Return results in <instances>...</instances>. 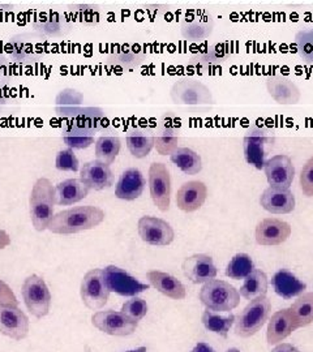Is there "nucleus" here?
<instances>
[{"label":"nucleus","instance_id":"1","mask_svg":"<svg viewBox=\"0 0 313 352\" xmlns=\"http://www.w3.org/2000/svg\"><path fill=\"white\" fill-rule=\"evenodd\" d=\"M105 221V212L98 206H75L54 215L49 231L58 235H74L93 230Z\"/></svg>","mask_w":313,"mask_h":352},{"label":"nucleus","instance_id":"2","mask_svg":"<svg viewBox=\"0 0 313 352\" xmlns=\"http://www.w3.org/2000/svg\"><path fill=\"white\" fill-rule=\"evenodd\" d=\"M56 205V190L47 177H39L29 197V209L33 227L42 232L49 228Z\"/></svg>","mask_w":313,"mask_h":352},{"label":"nucleus","instance_id":"3","mask_svg":"<svg viewBox=\"0 0 313 352\" xmlns=\"http://www.w3.org/2000/svg\"><path fill=\"white\" fill-rule=\"evenodd\" d=\"M199 298L206 309L218 314H227L235 309L240 302L238 289L219 279H213L205 283L200 289Z\"/></svg>","mask_w":313,"mask_h":352},{"label":"nucleus","instance_id":"4","mask_svg":"<svg viewBox=\"0 0 313 352\" xmlns=\"http://www.w3.org/2000/svg\"><path fill=\"white\" fill-rule=\"evenodd\" d=\"M170 98L179 106L214 104L212 89L195 77L177 78L170 89Z\"/></svg>","mask_w":313,"mask_h":352},{"label":"nucleus","instance_id":"5","mask_svg":"<svg viewBox=\"0 0 313 352\" xmlns=\"http://www.w3.org/2000/svg\"><path fill=\"white\" fill-rule=\"evenodd\" d=\"M274 142L273 132L266 126L253 124L248 126L243 139V151L246 162L256 170H263L265 157Z\"/></svg>","mask_w":313,"mask_h":352},{"label":"nucleus","instance_id":"6","mask_svg":"<svg viewBox=\"0 0 313 352\" xmlns=\"http://www.w3.org/2000/svg\"><path fill=\"white\" fill-rule=\"evenodd\" d=\"M272 311V302L263 296L250 302L235 320V334L241 338L255 336L268 321Z\"/></svg>","mask_w":313,"mask_h":352},{"label":"nucleus","instance_id":"7","mask_svg":"<svg viewBox=\"0 0 313 352\" xmlns=\"http://www.w3.org/2000/svg\"><path fill=\"white\" fill-rule=\"evenodd\" d=\"M21 294L26 308L32 315L37 318L49 315L51 292L43 278L39 277L37 274L29 276L23 283Z\"/></svg>","mask_w":313,"mask_h":352},{"label":"nucleus","instance_id":"8","mask_svg":"<svg viewBox=\"0 0 313 352\" xmlns=\"http://www.w3.org/2000/svg\"><path fill=\"white\" fill-rule=\"evenodd\" d=\"M182 119L174 113H163L154 128V148L160 155H171L179 148Z\"/></svg>","mask_w":313,"mask_h":352},{"label":"nucleus","instance_id":"9","mask_svg":"<svg viewBox=\"0 0 313 352\" xmlns=\"http://www.w3.org/2000/svg\"><path fill=\"white\" fill-rule=\"evenodd\" d=\"M80 295L89 309L97 311L106 305L110 298V289L107 287L102 269H91L84 276Z\"/></svg>","mask_w":313,"mask_h":352},{"label":"nucleus","instance_id":"10","mask_svg":"<svg viewBox=\"0 0 313 352\" xmlns=\"http://www.w3.org/2000/svg\"><path fill=\"white\" fill-rule=\"evenodd\" d=\"M148 182L151 200L162 213H166L171 204V175L167 166L161 162L151 164Z\"/></svg>","mask_w":313,"mask_h":352},{"label":"nucleus","instance_id":"11","mask_svg":"<svg viewBox=\"0 0 313 352\" xmlns=\"http://www.w3.org/2000/svg\"><path fill=\"white\" fill-rule=\"evenodd\" d=\"M138 231L144 243L154 247L170 245L175 239V231L167 221L151 215L138 219Z\"/></svg>","mask_w":313,"mask_h":352},{"label":"nucleus","instance_id":"12","mask_svg":"<svg viewBox=\"0 0 313 352\" xmlns=\"http://www.w3.org/2000/svg\"><path fill=\"white\" fill-rule=\"evenodd\" d=\"M91 324L102 333L115 337L132 336L136 331L138 325L136 321H132L122 312H116L113 309L100 311L94 314L91 316Z\"/></svg>","mask_w":313,"mask_h":352},{"label":"nucleus","instance_id":"13","mask_svg":"<svg viewBox=\"0 0 313 352\" xmlns=\"http://www.w3.org/2000/svg\"><path fill=\"white\" fill-rule=\"evenodd\" d=\"M234 56V51L226 43H213L199 52H195L189 60L188 67L199 72H209L230 60Z\"/></svg>","mask_w":313,"mask_h":352},{"label":"nucleus","instance_id":"14","mask_svg":"<svg viewBox=\"0 0 313 352\" xmlns=\"http://www.w3.org/2000/svg\"><path fill=\"white\" fill-rule=\"evenodd\" d=\"M105 279L110 292H115L120 296H138V294L149 289L147 283L140 282L138 278L131 276L125 269L110 265L103 269Z\"/></svg>","mask_w":313,"mask_h":352},{"label":"nucleus","instance_id":"15","mask_svg":"<svg viewBox=\"0 0 313 352\" xmlns=\"http://www.w3.org/2000/svg\"><path fill=\"white\" fill-rule=\"evenodd\" d=\"M263 170L270 187L290 189L292 186L295 167L286 154H277L266 160Z\"/></svg>","mask_w":313,"mask_h":352},{"label":"nucleus","instance_id":"16","mask_svg":"<svg viewBox=\"0 0 313 352\" xmlns=\"http://www.w3.org/2000/svg\"><path fill=\"white\" fill-rule=\"evenodd\" d=\"M0 334L14 340H24L29 334V318L13 305L0 304Z\"/></svg>","mask_w":313,"mask_h":352},{"label":"nucleus","instance_id":"17","mask_svg":"<svg viewBox=\"0 0 313 352\" xmlns=\"http://www.w3.org/2000/svg\"><path fill=\"white\" fill-rule=\"evenodd\" d=\"M265 87L268 90V94L278 104L292 106V104H298L301 102V89L288 76L281 75V74L269 76L266 78Z\"/></svg>","mask_w":313,"mask_h":352},{"label":"nucleus","instance_id":"18","mask_svg":"<svg viewBox=\"0 0 313 352\" xmlns=\"http://www.w3.org/2000/svg\"><path fill=\"white\" fill-rule=\"evenodd\" d=\"M182 270L184 277L195 285H205L215 279L218 274L213 258L204 253H196L187 257L182 264Z\"/></svg>","mask_w":313,"mask_h":352},{"label":"nucleus","instance_id":"19","mask_svg":"<svg viewBox=\"0 0 313 352\" xmlns=\"http://www.w3.org/2000/svg\"><path fill=\"white\" fill-rule=\"evenodd\" d=\"M291 226L278 218H265L256 226L255 238L259 245L274 247L281 245L291 236Z\"/></svg>","mask_w":313,"mask_h":352},{"label":"nucleus","instance_id":"20","mask_svg":"<svg viewBox=\"0 0 313 352\" xmlns=\"http://www.w3.org/2000/svg\"><path fill=\"white\" fill-rule=\"evenodd\" d=\"M208 197V187L199 180L184 183L176 193V206L184 213L200 210Z\"/></svg>","mask_w":313,"mask_h":352},{"label":"nucleus","instance_id":"21","mask_svg":"<svg viewBox=\"0 0 313 352\" xmlns=\"http://www.w3.org/2000/svg\"><path fill=\"white\" fill-rule=\"evenodd\" d=\"M90 190H103L113 187L115 176L109 164L90 161L80 167L78 177Z\"/></svg>","mask_w":313,"mask_h":352},{"label":"nucleus","instance_id":"22","mask_svg":"<svg viewBox=\"0 0 313 352\" xmlns=\"http://www.w3.org/2000/svg\"><path fill=\"white\" fill-rule=\"evenodd\" d=\"M213 16L209 13L199 12L191 14L180 23L182 37L187 42H200L213 34Z\"/></svg>","mask_w":313,"mask_h":352},{"label":"nucleus","instance_id":"23","mask_svg":"<svg viewBox=\"0 0 313 352\" xmlns=\"http://www.w3.org/2000/svg\"><path fill=\"white\" fill-rule=\"evenodd\" d=\"M299 329L298 321L295 318V315L292 314L291 308L278 311L274 315L272 316L269 325H268V331H266V340L269 344H278L282 340H286L295 331Z\"/></svg>","mask_w":313,"mask_h":352},{"label":"nucleus","instance_id":"24","mask_svg":"<svg viewBox=\"0 0 313 352\" xmlns=\"http://www.w3.org/2000/svg\"><path fill=\"white\" fill-rule=\"evenodd\" d=\"M145 186H147L145 177L138 168L135 167L127 168L122 173V175L116 183L115 196L119 200L135 201L142 195Z\"/></svg>","mask_w":313,"mask_h":352},{"label":"nucleus","instance_id":"25","mask_svg":"<svg viewBox=\"0 0 313 352\" xmlns=\"http://www.w3.org/2000/svg\"><path fill=\"white\" fill-rule=\"evenodd\" d=\"M295 196L290 189L268 187L260 197V205L272 214H288L295 209Z\"/></svg>","mask_w":313,"mask_h":352},{"label":"nucleus","instance_id":"26","mask_svg":"<svg viewBox=\"0 0 313 352\" xmlns=\"http://www.w3.org/2000/svg\"><path fill=\"white\" fill-rule=\"evenodd\" d=\"M125 142L129 153L135 158L142 160L148 157L154 148V129L145 126H131L127 131Z\"/></svg>","mask_w":313,"mask_h":352},{"label":"nucleus","instance_id":"27","mask_svg":"<svg viewBox=\"0 0 313 352\" xmlns=\"http://www.w3.org/2000/svg\"><path fill=\"white\" fill-rule=\"evenodd\" d=\"M147 278L151 287H154L164 296L174 300L186 299L187 296L186 286L174 276L161 270H151L147 273Z\"/></svg>","mask_w":313,"mask_h":352},{"label":"nucleus","instance_id":"28","mask_svg":"<svg viewBox=\"0 0 313 352\" xmlns=\"http://www.w3.org/2000/svg\"><path fill=\"white\" fill-rule=\"evenodd\" d=\"M272 286L277 295L283 299H292L295 296H301L307 289V285L286 269H281L277 272L272 278Z\"/></svg>","mask_w":313,"mask_h":352},{"label":"nucleus","instance_id":"29","mask_svg":"<svg viewBox=\"0 0 313 352\" xmlns=\"http://www.w3.org/2000/svg\"><path fill=\"white\" fill-rule=\"evenodd\" d=\"M56 205L68 206L83 201L88 197L90 189L80 179H67L61 182L56 187Z\"/></svg>","mask_w":313,"mask_h":352},{"label":"nucleus","instance_id":"30","mask_svg":"<svg viewBox=\"0 0 313 352\" xmlns=\"http://www.w3.org/2000/svg\"><path fill=\"white\" fill-rule=\"evenodd\" d=\"M268 287H269L268 276L263 273V270L255 269L250 276L244 279V283L240 287L239 294L244 299L252 302L255 299L266 296Z\"/></svg>","mask_w":313,"mask_h":352},{"label":"nucleus","instance_id":"31","mask_svg":"<svg viewBox=\"0 0 313 352\" xmlns=\"http://www.w3.org/2000/svg\"><path fill=\"white\" fill-rule=\"evenodd\" d=\"M171 162L186 175H197L202 170L200 154L189 148H177L171 155Z\"/></svg>","mask_w":313,"mask_h":352},{"label":"nucleus","instance_id":"32","mask_svg":"<svg viewBox=\"0 0 313 352\" xmlns=\"http://www.w3.org/2000/svg\"><path fill=\"white\" fill-rule=\"evenodd\" d=\"M94 135L96 133L89 129L72 124H65L63 126V141L72 151L89 148L91 144H94Z\"/></svg>","mask_w":313,"mask_h":352},{"label":"nucleus","instance_id":"33","mask_svg":"<svg viewBox=\"0 0 313 352\" xmlns=\"http://www.w3.org/2000/svg\"><path fill=\"white\" fill-rule=\"evenodd\" d=\"M202 324L206 330L215 333L224 338H227L228 331L233 327V324L235 322V316L233 314L222 316L219 315L218 312H213V311H204L202 314V318H201Z\"/></svg>","mask_w":313,"mask_h":352},{"label":"nucleus","instance_id":"34","mask_svg":"<svg viewBox=\"0 0 313 352\" xmlns=\"http://www.w3.org/2000/svg\"><path fill=\"white\" fill-rule=\"evenodd\" d=\"M122 142L118 136H100L96 141V161L105 164H113L120 153Z\"/></svg>","mask_w":313,"mask_h":352},{"label":"nucleus","instance_id":"35","mask_svg":"<svg viewBox=\"0 0 313 352\" xmlns=\"http://www.w3.org/2000/svg\"><path fill=\"white\" fill-rule=\"evenodd\" d=\"M145 54L133 47H125L110 56V64L120 69H133L145 62Z\"/></svg>","mask_w":313,"mask_h":352},{"label":"nucleus","instance_id":"36","mask_svg":"<svg viewBox=\"0 0 313 352\" xmlns=\"http://www.w3.org/2000/svg\"><path fill=\"white\" fill-rule=\"evenodd\" d=\"M255 270V264L247 253L235 254L226 267V276L235 280L246 279Z\"/></svg>","mask_w":313,"mask_h":352},{"label":"nucleus","instance_id":"37","mask_svg":"<svg viewBox=\"0 0 313 352\" xmlns=\"http://www.w3.org/2000/svg\"><path fill=\"white\" fill-rule=\"evenodd\" d=\"M299 327H308L313 322V292H304L291 305Z\"/></svg>","mask_w":313,"mask_h":352},{"label":"nucleus","instance_id":"38","mask_svg":"<svg viewBox=\"0 0 313 352\" xmlns=\"http://www.w3.org/2000/svg\"><path fill=\"white\" fill-rule=\"evenodd\" d=\"M296 52L305 64H313V26L301 29L295 34Z\"/></svg>","mask_w":313,"mask_h":352},{"label":"nucleus","instance_id":"39","mask_svg":"<svg viewBox=\"0 0 313 352\" xmlns=\"http://www.w3.org/2000/svg\"><path fill=\"white\" fill-rule=\"evenodd\" d=\"M122 314L127 316L128 318H131L132 321L138 322L148 314V304L144 299L133 296L123 304Z\"/></svg>","mask_w":313,"mask_h":352},{"label":"nucleus","instance_id":"40","mask_svg":"<svg viewBox=\"0 0 313 352\" xmlns=\"http://www.w3.org/2000/svg\"><path fill=\"white\" fill-rule=\"evenodd\" d=\"M55 167L59 171L64 173H76L80 170V162L78 158L76 157L75 151L69 148L63 149L56 154L55 158Z\"/></svg>","mask_w":313,"mask_h":352},{"label":"nucleus","instance_id":"41","mask_svg":"<svg viewBox=\"0 0 313 352\" xmlns=\"http://www.w3.org/2000/svg\"><path fill=\"white\" fill-rule=\"evenodd\" d=\"M299 183L304 196L313 197V157L303 166Z\"/></svg>","mask_w":313,"mask_h":352},{"label":"nucleus","instance_id":"42","mask_svg":"<svg viewBox=\"0 0 313 352\" xmlns=\"http://www.w3.org/2000/svg\"><path fill=\"white\" fill-rule=\"evenodd\" d=\"M83 102V96L74 89H65L62 90L56 97V106H62L61 109H71L77 107Z\"/></svg>","mask_w":313,"mask_h":352},{"label":"nucleus","instance_id":"43","mask_svg":"<svg viewBox=\"0 0 313 352\" xmlns=\"http://www.w3.org/2000/svg\"><path fill=\"white\" fill-rule=\"evenodd\" d=\"M76 19L80 21H85L87 24H96L100 20V11L98 7H89V6H75L72 10Z\"/></svg>","mask_w":313,"mask_h":352},{"label":"nucleus","instance_id":"44","mask_svg":"<svg viewBox=\"0 0 313 352\" xmlns=\"http://www.w3.org/2000/svg\"><path fill=\"white\" fill-rule=\"evenodd\" d=\"M39 21H41V25H36L38 29L43 30L45 33H47L50 36H54L55 30L59 29V28L55 26V24H58V23L61 24L62 23V16L58 14V13H51L50 17H43L42 20H38V23Z\"/></svg>","mask_w":313,"mask_h":352},{"label":"nucleus","instance_id":"45","mask_svg":"<svg viewBox=\"0 0 313 352\" xmlns=\"http://www.w3.org/2000/svg\"><path fill=\"white\" fill-rule=\"evenodd\" d=\"M0 304L19 307V300H17L14 292L3 279H0Z\"/></svg>","mask_w":313,"mask_h":352},{"label":"nucleus","instance_id":"46","mask_svg":"<svg viewBox=\"0 0 313 352\" xmlns=\"http://www.w3.org/2000/svg\"><path fill=\"white\" fill-rule=\"evenodd\" d=\"M272 352H301L295 346L290 344V343H282V344H278L276 349H273Z\"/></svg>","mask_w":313,"mask_h":352},{"label":"nucleus","instance_id":"47","mask_svg":"<svg viewBox=\"0 0 313 352\" xmlns=\"http://www.w3.org/2000/svg\"><path fill=\"white\" fill-rule=\"evenodd\" d=\"M10 244H11V238H10V235H8L4 230H1V228H0V250L7 248Z\"/></svg>","mask_w":313,"mask_h":352},{"label":"nucleus","instance_id":"48","mask_svg":"<svg viewBox=\"0 0 313 352\" xmlns=\"http://www.w3.org/2000/svg\"><path fill=\"white\" fill-rule=\"evenodd\" d=\"M191 352H215L208 343H197Z\"/></svg>","mask_w":313,"mask_h":352},{"label":"nucleus","instance_id":"49","mask_svg":"<svg viewBox=\"0 0 313 352\" xmlns=\"http://www.w3.org/2000/svg\"><path fill=\"white\" fill-rule=\"evenodd\" d=\"M127 352H147V347H138L136 350H132V351H127Z\"/></svg>","mask_w":313,"mask_h":352},{"label":"nucleus","instance_id":"50","mask_svg":"<svg viewBox=\"0 0 313 352\" xmlns=\"http://www.w3.org/2000/svg\"><path fill=\"white\" fill-rule=\"evenodd\" d=\"M226 352H240L238 349H230V350H227Z\"/></svg>","mask_w":313,"mask_h":352},{"label":"nucleus","instance_id":"51","mask_svg":"<svg viewBox=\"0 0 313 352\" xmlns=\"http://www.w3.org/2000/svg\"><path fill=\"white\" fill-rule=\"evenodd\" d=\"M87 352H91L90 351V349H89V347H87Z\"/></svg>","mask_w":313,"mask_h":352}]
</instances>
